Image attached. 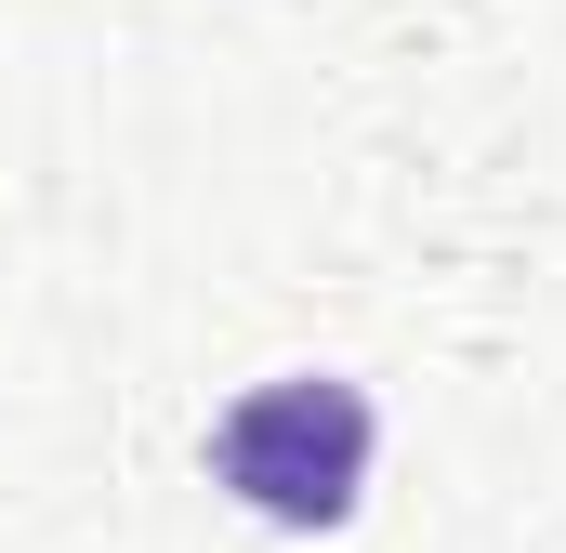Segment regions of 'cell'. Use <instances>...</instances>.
<instances>
[{"instance_id":"1","label":"cell","mask_w":566,"mask_h":553,"mask_svg":"<svg viewBox=\"0 0 566 553\" xmlns=\"http://www.w3.org/2000/svg\"><path fill=\"white\" fill-rule=\"evenodd\" d=\"M211 488H238L264 528H343L356 488H369V396L329 383V369L251 383L211 421Z\"/></svg>"}]
</instances>
